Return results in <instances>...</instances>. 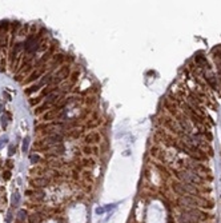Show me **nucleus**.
Returning a JSON list of instances; mask_svg holds the SVG:
<instances>
[{
    "mask_svg": "<svg viewBox=\"0 0 221 223\" xmlns=\"http://www.w3.org/2000/svg\"><path fill=\"white\" fill-rule=\"evenodd\" d=\"M59 111H60V110H57V108H56V110H53V111L47 112V114L44 115V116H43V119H44V120H51L52 118H56L57 115H59Z\"/></svg>",
    "mask_w": 221,
    "mask_h": 223,
    "instance_id": "423d86ee",
    "label": "nucleus"
},
{
    "mask_svg": "<svg viewBox=\"0 0 221 223\" xmlns=\"http://www.w3.org/2000/svg\"><path fill=\"white\" fill-rule=\"evenodd\" d=\"M84 151H85V154H93V152H96V151H97V148H93V147H85Z\"/></svg>",
    "mask_w": 221,
    "mask_h": 223,
    "instance_id": "9b49d317",
    "label": "nucleus"
},
{
    "mask_svg": "<svg viewBox=\"0 0 221 223\" xmlns=\"http://www.w3.org/2000/svg\"><path fill=\"white\" fill-rule=\"evenodd\" d=\"M85 142H87V143H96V142H100V135L96 134V132H92V134H89L88 136L85 138Z\"/></svg>",
    "mask_w": 221,
    "mask_h": 223,
    "instance_id": "20e7f679",
    "label": "nucleus"
},
{
    "mask_svg": "<svg viewBox=\"0 0 221 223\" xmlns=\"http://www.w3.org/2000/svg\"><path fill=\"white\" fill-rule=\"evenodd\" d=\"M68 74H69V68L67 66L64 67H61L60 70L56 72V76H55V82H61V80H64L65 78H68Z\"/></svg>",
    "mask_w": 221,
    "mask_h": 223,
    "instance_id": "7ed1b4c3",
    "label": "nucleus"
},
{
    "mask_svg": "<svg viewBox=\"0 0 221 223\" xmlns=\"http://www.w3.org/2000/svg\"><path fill=\"white\" fill-rule=\"evenodd\" d=\"M180 124H181V127H183L184 130H186V132H189V131L192 130V127H191V124H189V122H188L186 118L180 119Z\"/></svg>",
    "mask_w": 221,
    "mask_h": 223,
    "instance_id": "0eeeda50",
    "label": "nucleus"
},
{
    "mask_svg": "<svg viewBox=\"0 0 221 223\" xmlns=\"http://www.w3.org/2000/svg\"><path fill=\"white\" fill-rule=\"evenodd\" d=\"M41 220V215L40 214H32L31 217H28V222L29 223H39Z\"/></svg>",
    "mask_w": 221,
    "mask_h": 223,
    "instance_id": "6e6552de",
    "label": "nucleus"
},
{
    "mask_svg": "<svg viewBox=\"0 0 221 223\" xmlns=\"http://www.w3.org/2000/svg\"><path fill=\"white\" fill-rule=\"evenodd\" d=\"M205 76H207L205 79H207V80L209 82V84H210V86H212L213 88H215V90H217V88H218V86L216 84V78H215V75L209 72V75H205Z\"/></svg>",
    "mask_w": 221,
    "mask_h": 223,
    "instance_id": "39448f33",
    "label": "nucleus"
},
{
    "mask_svg": "<svg viewBox=\"0 0 221 223\" xmlns=\"http://www.w3.org/2000/svg\"><path fill=\"white\" fill-rule=\"evenodd\" d=\"M3 178H4V179H10V178H11V172H10V171H4Z\"/></svg>",
    "mask_w": 221,
    "mask_h": 223,
    "instance_id": "ddd939ff",
    "label": "nucleus"
},
{
    "mask_svg": "<svg viewBox=\"0 0 221 223\" xmlns=\"http://www.w3.org/2000/svg\"><path fill=\"white\" fill-rule=\"evenodd\" d=\"M32 183H33V186L40 187V186H45V184H48V180H47V179H35Z\"/></svg>",
    "mask_w": 221,
    "mask_h": 223,
    "instance_id": "1a4fd4ad",
    "label": "nucleus"
},
{
    "mask_svg": "<svg viewBox=\"0 0 221 223\" xmlns=\"http://www.w3.org/2000/svg\"><path fill=\"white\" fill-rule=\"evenodd\" d=\"M48 107H49V104H48V103H45V104H43V106H40V107H37V108L35 110V114H36V115H39V114H41L43 111H45V110H48Z\"/></svg>",
    "mask_w": 221,
    "mask_h": 223,
    "instance_id": "9d476101",
    "label": "nucleus"
},
{
    "mask_svg": "<svg viewBox=\"0 0 221 223\" xmlns=\"http://www.w3.org/2000/svg\"><path fill=\"white\" fill-rule=\"evenodd\" d=\"M177 178L180 180H183V183H186V184H199L202 182V179L200 178V175H197L196 172L193 171H180L176 174Z\"/></svg>",
    "mask_w": 221,
    "mask_h": 223,
    "instance_id": "f03ea898",
    "label": "nucleus"
},
{
    "mask_svg": "<svg viewBox=\"0 0 221 223\" xmlns=\"http://www.w3.org/2000/svg\"><path fill=\"white\" fill-rule=\"evenodd\" d=\"M39 75H40V72H35V74H32V75H31V78L27 80V83H28V82H31V80H35V79H37V78H39Z\"/></svg>",
    "mask_w": 221,
    "mask_h": 223,
    "instance_id": "f8f14e48",
    "label": "nucleus"
},
{
    "mask_svg": "<svg viewBox=\"0 0 221 223\" xmlns=\"http://www.w3.org/2000/svg\"><path fill=\"white\" fill-rule=\"evenodd\" d=\"M173 190L175 193H177L178 195L184 196V195H197L199 194V190L194 184H186V183H173Z\"/></svg>",
    "mask_w": 221,
    "mask_h": 223,
    "instance_id": "f257e3e1",
    "label": "nucleus"
}]
</instances>
